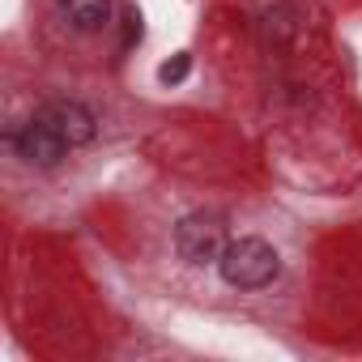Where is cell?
I'll return each instance as SVG.
<instances>
[{
  "mask_svg": "<svg viewBox=\"0 0 362 362\" xmlns=\"http://www.w3.org/2000/svg\"><path fill=\"white\" fill-rule=\"evenodd\" d=\"M218 269H222L226 286H235V290H264L281 273V256L273 252V243H264L256 235H243V239H230Z\"/></svg>",
  "mask_w": 362,
  "mask_h": 362,
  "instance_id": "6da1fadb",
  "label": "cell"
},
{
  "mask_svg": "<svg viewBox=\"0 0 362 362\" xmlns=\"http://www.w3.org/2000/svg\"><path fill=\"white\" fill-rule=\"evenodd\" d=\"M5 145L26 162V166H39V170H52V166H60L64 158H69V136L56 128V124H47L39 111L26 119V124H18V128H9L5 132Z\"/></svg>",
  "mask_w": 362,
  "mask_h": 362,
  "instance_id": "7a4b0ae2",
  "label": "cell"
},
{
  "mask_svg": "<svg viewBox=\"0 0 362 362\" xmlns=\"http://www.w3.org/2000/svg\"><path fill=\"white\" fill-rule=\"evenodd\" d=\"M226 247H230V235L222 214H188L175 226V252L188 264H218Z\"/></svg>",
  "mask_w": 362,
  "mask_h": 362,
  "instance_id": "3957f363",
  "label": "cell"
},
{
  "mask_svg": "<svg viewBox=\"0 0 362 362\" xmlns=\"http://www.w3.org/2000/svg\"><path fill=\"white\" fill-rule=\"evenodd\" d=\"M39 115H43L47 124H56V128L69 136V145H90L94 132H98L94 111H90L86 103H77V98H47V103L39 107Z\"/></svg>",
  "mask_w": 362,
  "mask_h": 362,
  "instance_id": "277c9868",
  "label": "cell"
},
{
  "mask_svg": "<svg viewBox=\"0 0 362 362\" xmlns=\"http://www.w3.org/2000/svg\"><path fill=\"white\" fill-rule=\"evenodd\" d=\"M56 9L81 35H94L111 22V0H56Z\"/></svg>",
  "mask_w": 362,
  "mask_h": 362,
  "instance_id": "5b68a950",
  "label": "cell"
},
{
  "mask_svg": "<svg viewBox=\"0 0 362 362\" xmlns=\"http://www.w3.org/2000/svg\"><path fill=\"white\" fill-rule=\"evenodd\" d=\"M260 30H264V39H269V43H277V47H281V43H290V39L298 35V22H294V13H290L286 5H277V9H269V13H264Z\"/></svg>",
  "mask_w": 362,
  "mask_h": 362,
  "instance_id": "8992f818",
  "label": "cell"
},
{
  "mask_svg": "<svg viewBox=\"0 0 362 362\" xmlns=\"http://www.w3.org/2000/svg\"><path fill=\"white\" fill-rule=\"evenodd\" d=\"M188 69H192V56H188V52H179L175 60H166V64L158 69V81H166V86H179V81L188 77Z\"/></svg>",
  "mask_w": 362,
  "mask_h": 362,
  "instance_id": "52a82bcc",
  "label": "cell"
},
{
  "mask_svg": "<svg viewBox=\"0 0 362 362\" xmlns=\"http://www.w3.org/2000/svg\"><path fill=\"white\" fill-rule=\"evenodd\" d=\"M136 39H141V18L128 13V18H124V47H132Z\"/></svg>",
  "mask_w": 362,
  "mask_h": 362,
  "instance_id": "ba28073f",
  "label": "cell"
}]
</instances>
